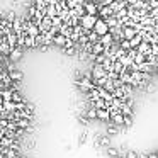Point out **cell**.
Returning <instances> with one entry per match:
<instances>
[{
    "label": "cell",
    "instance_id": "6da1fadb",
    "mask_svg": "<svg viewBox=\"0 0 158 158\" xmlns=\"http://www.w3.org/2000/svg\"><path fill=\"white\" fill-rule=\"evenodd\" d=\"M77 85L80 87V90L85 94H89L92 89H95V82H94V77H82V80H77Z\"/></svg>",
    "mask_w": 158,
    "mask_h": 158
},
{
    "label": "cell",
    "instance_id": "7a4b0ae2",
    "mask_svg": "<svg viewBox=\"0 0 158 158\" xmlns=\"http://www.w3.org/2000/svg\"><path fill=\"white\" fill-rule=\"evenodd\" d=\"M97 19H99V15H92V14H85L82 15V21H80V24L85 27V31H92L94 27H95V22Z\"/></svg>",
    "mask_w": 158,
    "mask_h": 158
},
{
    "label": "cell",
    "instance_id": "3957f363",
    "mask_svg": "<svg viewBox=\"0 0 158 158\" xmlns=\"http://www.w3.org/2000/svg\"><path fill=\"white\" fill-rule=\"evenodd\" d=\"M94 31H97L100 36H104V34H107V32L110 31V27H109V24L106 22V19H104V17H99V19H97V22H95V27H94Z\"/></svg>",
    "mask_w": 158,
    "mask_h": 158
},
{
    "label": "cell",
    "instance_id": "277c9868",
    "mask_svg": "<svg viewBox=\"0 0 158 158\" xmlns=\"http://www.w3.org/2000/svg\"><path fill=\"white\" fill-rule=\"evenodd\" d=\"M92 77H94V80L102 78V77H107V70L104 68L102 63H94V66H92Z\"/></svg>",
    "mask_w": 158,
    "mask_h": 158
},
{
    "label": "cell",
    "instance_id": "5b68a950",
    "mask_svg": "<svg viewBox=\"0 0 158 158\" xmlns=\"http://www.w3.org/2000/svg\"><path fill=\"white\" fill-rule=\"evenodd\" d=\"M0 51H2V56H9L12 51L10 44H9L7 41V36H2V39H0Z\"/></svg>",
    "mask_w": 158,
    "mask_h": 158
},
{
    "label": "cell",
    "instance_id": "8992f818",
    "mask_svg": "<svg viewBox=\"0 0 158 158\" xmlns=\"http://www.w3.org/2000/svg\"><path fill=\"white\" fill-rule=\"evenodd\" d=\"M138 32H139V31H138L136 27H133V26H124L123 34H124V39H129V41H131V39L138 34Z\"/></svg>",
    "mask_w": 158,
    "mask_h": 158
},
{
    "label": "cell",
    "instance_id": "52a82bcc",
    "mask_svg": "<svg viewBox=\"0 0 158 158\" xmlns=\"http://www.w3.org/2000/svg\"><path fill=\"white\" fill-rule=\"evenodd\" d=\"M100 43H102L106 48H109V46H112L114 44V36H112V32H107V34H104L102 38H100Z\"/></svg>",
    "mask_w": 158,
    "mask_h": 158
},
{
    "label": "cell",
    "instance_id": "ba28073f",
    "mask_svg": "<svg viewBox=\"0 0 158 158\" xmlns=\"http://www.w3.org/2000/svg\"><path fill=\"white\" fill-rule=\"evenodd\" d=\"M114 14H116V12H114V9L110 7V5H104L99 10V17H104V19L109 17V15H114Z\"/></svg>",
    "mask_w": 158,
    "mask_h": 158
},
{
    "label": "cell",
    "instance_id": "9c48e42d",
    "mask_svg": "<svg viewBox=\"0 0 158 158\" xmlns=\"http://www.w3.org/2000/svg\"><path fill=\"white\" fill-rule=\"evenodd\" d=\"M22 58V48H14L10 51V55H9V60H12V61H19V60Z\"/></svg>",
    "mask_w": 158,
    "mask_h": 158
},
{
    "label": "cell",
    "instance_id": "30bf717a",
    "mask_svg": "<svg viewBox=\"0 0 158 158\" xmlns=\"http://www.w3.org/2000/svg\"><path fill=\"white\" fill-rule=\"evenodd\" d=\"M66 39H68L66 36H63L61 32H58V34L55 36V46H61V48H63L65 43H66Z\"/></svg>",
    "mask_w": 158,
    "mask_h": 158
},
{
    "label": "cell",
    "instance_id": "8fae6325",
    "mask_svg": "<svg viewBox=\"0 0 158 158\" xmlns=\"http://www.w3.org/2000/svg\"><path fill=\"white\" fill-rule=\"evenodd\" d=\"M100 38H102V36H100L97 31H94V29H92V31H89V41L90 43H94V44H95V43L100 41Z\"/></svg>",
    "mask_w": 158,
    "mask_h": 158
},
{
    "label": "cell",
    "instance_id": "7c38bea8",
    "mask_svg": "<svg viewBox=\"0 0 158 158\" xmlns=\"http://www.w3.org/2000/svg\"><path fill=\"white\" fill-rule=\"evenodd\" d=\"M104 51H106V46H104L100 41L94 44V48H92V53H94V55H102Z\"/></svg>",
    "mask_w": 158,
    "mask_h": 158
},
{
    "label": "cell",
    "instance_id": "4fadbf2b",
    "mask_svg": "<svg viewBox=\"0 0 158 158\" xmlns=\"http://www.w3.org/2000/svg\"><path fill=\"white\" fill-rule=\"evenodd\" d=\"M9 73H10V77H12V80H14V82H21L22 77H24L21 72H19V70H12V72H9Z\"/></svg>",
    "mask_w": 158,
    "mask_h": 158
},
{
    "label": "cell",
    "instance_id": "5bb4252c",
    "mask_svg": "<svg viewBox=\"0 0 158 158\" xmlns=\"http://www.w3.org/2000/svg\"><path fill=\"white\" fill-rule=\"evenodd\" d=\"M46 15H49V17L58 15V9H56V5H48V9H46Z\"/></svg>",
    "mask_w": 158,
    "mask_h": 158
},
{
    "label": "cell",
    "instance_id": "9a60e30c",
    "mask_svg": "<svg viewBox=\"0 0 158 158\" xmlns=\"http://www.w3.org/2000/svg\"><path fill=\"white\" fill-rule=\"evenodd\" d=\"M85 116L89 117V119H99V116H97V109H95V107H92V106H90L89 110H87Z\"/></svg>",
    "mask_w": 158,
    "mask_h": 158
},
{
    "label": "cell",
    "instance_id": "2e32d148",
    "mask_svg": "<svg viewBox=\"0 0 158 158\" xmlns=\"http://www.w3.org/2000/svg\"><path fill=\"white\" fill-rule=\"evenodd\" d=\"M12 100H14V102H24V99H22V97L19 95L17 90H14V94H12Z\"/></svg>",
    "mask_w": 158,
    "mask_h": 158
},
{
    "label": "cell",
    "instance_id": "e0dca14e",
    "mask_svg": "<svg viewBox=\"0 0 158 158\" xmlns=\"http://www.w3.org/2000/svg\"><path fill=\"white\" fill-rule=\"evenodd\" d=\"M124 126H126V127L133 126V117H131V116H124Z\"/></svg>",
    "mask_w": 158,
    "mask_h": 158
},
{
    "label": "cell",
    "instance_id": "ac0fdd59",
    "mask_svg": "<svg viewBox=\"0 0 158 158\" xmlns=\"http://www.w3.org/2000/svg\"><path fill=\"white\" fill-rule=\"evenodd\" d=\"M107 155H110V156L117 158V156H119V151H117V150H114V148H107Z\"/></svg>",
    "mask_w": 158,
    "mask_h": 158
},
{
    "label": "cell",
    "instance_id": "d6986e66",
    "mask_svg": "<svg viewBox=\"0 0 158 158\" xmlns=\"http://www.w3.org/2000/svg\"><path fill=\"white\" fill-rule=\"evenodd\" d=\"M126 158H139L138 156L136 153H134V151H127V155H126Z\"/></svg>",
    "mask_w": 158,
    "mask_h": 158
},
{
    "label": "cell",
    "instance_id": "ffe728a7",
    "mask_svg": "<svg viewBox=\"0 0 158 158\" xmlns=\"http://www.w3.org/2000/svg\"><path fill=\"white\" fill-rule=\"evenodd\" d=\"M153 90H155V85H153V83H148V85H146V92H153Z\"/></svg>",
    "mask_w": 158,
    "mask_h": 158
},
{
    "label": "cell",
    "instance_id": "44dd1931",
    "mask_svg": "<svg viewBox=\"0 0 158 158\" xmlns=\"http://www.w3.org/2000/svg\"><path fill=\"white\" fill-rule=\"evenodd\" d=\"M100 144H109V138H107V136H104L102 139H100Z\"/></svg>",
    "mask_w": 158,
    "mask_h": 158
},
{
    "label": "cell",
    "instance_id": "7402d4cb",
    "mask_svg": "<svg viewBox=\"0 0 158 158\" xmlns=\"http://www.w3.org/2000/svg\"><path fill=\"white\" fill-rule=\"evenodd\" d=\"M148 156H150V158H158V155L155 153V155H148Z\"/></svg>",
    "mask_w": 158,
    "mask_h": 158
},
{
    "label": "cell",
    "instance_id": "603a6c76",
    "mask_svg": "<svg viewBox=\"0 0 158 158\" xmlns=\"http://www.w3.org/2000/svg\"><path fill=\"white\" fill-rule=\"evenodd\" d=\"M155 72H156V73H158V65H156V68H155Z\"/></svg>",
    "mask_w": 158,
    "mask_h": 158
},
{
    "label": "cell",
    "instance_id": "cb8c5ba5",
    "mask_svg": "<svg viewBox=\"0 0 158 158\" xmlns=\"http://www.w3.org/2000/svg\"><path fill=\"white\" fill-rule=\"evenodd\" d=\"M117 158H121V156H117Z\"/></svg>",
    "mask_w": 158,
    "mask_h": 158
},
{
    "label": "cell",
    "instance_id": "d4e9b609",
    "mask_svg": "<svg viewBox=\"0 0 158 158\" xmlns=\"http://www.w3.org/2000/svg\"><path fill=\"white\" fill-rule=\"evenodd\" d=\"M156 155H158V153H156Z\"/></svg>",
    "mask_w": 158,
    "mask_h": 158
}]
</instances>
